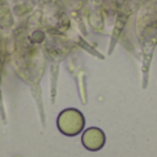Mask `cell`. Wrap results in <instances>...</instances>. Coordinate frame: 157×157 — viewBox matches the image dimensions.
Wrapping results in <instances>:
<instances>
[]
</instances>
